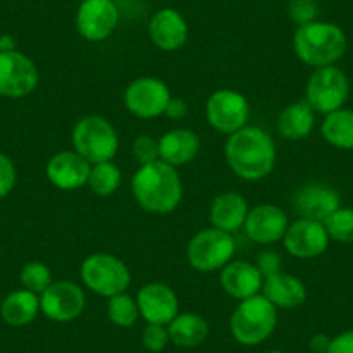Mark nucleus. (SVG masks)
I'll return each mask as SVG.
<instances>
[{
    "label": "nucleus",
    "mask_w": 353,
    "mask_h": 353,
    "mask_svg": "<svg viewBox=\"0 0 353 353\" xmlns=\"http://www.w3.org/2000/svg\"><path fill=\"white\" fill-rule=\"evenodd\" d=\"M172 99L168 85L158 77H139L128 83L123 94L127 111L141 120H152L165 114Z\"/></svg>",
    "instance_id": "10"
},
{
    "label": "nucleus",
    "mask_w": 353,
    "mask_h": 353,
    "mask_svg": "<svg viewBox=\"0 0 353 353\" xmlns=\"http://www.w3.org/2000/svg\"><path fill=\"white\" fill-rule=\"evenodd\" d=\"M148 33L151 42L165 52L182 49L189 39V25L176 9L165 8L154 12L149 21Z\"/></svg>",
    "instance_id": "19"
},
{
    "label": "nucleus",
    "mask_w": 353,
    "mask_h": 353,
    "mask_svg": "<svg viewBox=\"0 0 353 353\" xmlns=\"http://www.w3.org/2000/svg\"><path fill=\"white\" fill-rule=\"evenodd\" d=\"M142 345L148 352H163L170 345L168 327L159 324H145V327L142 329Z\"/></svg>",
    "instance_id": "33"
},
{
    "label": "nucleus",
    "mask_w": 353,
    "mask_h": 353,
    "mask_svg": "<svg viewBox=\"0 0 353 353\" xmlns=\"http://www.w3.org/2000/svg\"><path fill=\"white\" fill-rule=\"evenodd\" d=\"M327 353H353V329L331 338Z\"/></svg>",
    "instance_id": "37"
},
{
    "label": "nucleus",
    "mask_w": 353,
    "mask_h": 353,
    "mask_svg": "<svg viewBox=\"0 0 353 353\" xmlns=\"http://www.w3.org/2000/svg\"><path fill=\"white\" fill-rule=\"evenodd\" d=\"M87 185L94 194L101 198L113 196L121 185V170L113 161L96 163L90 170Z\"/></svg>",
    "instance_id": "28"
},
{
    "label": "nucleus",
    "mask_w": 353,
    "mask_h": 353,
    "mask_svg": "<svg viewBox=\"0 0 353 353\" xmlns=\"http://www.w3.org/2000/svg\"><path fill=\"white\" fill-rule=\"evenodd\" d=\"M341 206V198L332 185L314 182L298 189L293 196V208L300 219L324 222Z\"/></svg>",
    "instance_id": "18"
},
{
    "label": "nucleus",
    "mask_w": 353,
    "mask_h": 353,
    "mask_svg": "<svg viewBox=\"0 0 353 353\" xmlns=\"http://www.w3.org/2000/svg\"><path fill=\"white\" fill-rule=\"evenodd\" d=\"M288 225H290V220L281 206L263 203V205L250 208L243 229L251 243L269 246L277 241H283Z\"/></svg>",
    "instance_id": "15"
},
{
    "label": "nucleus",
    "mask_w": 353,
    "mask_h": 353,
    "mask_svg": "<svg viewBox=\"0 0 353 353\" xmlns=\"http://www.w3.org/2000/svg\"><path fill=\"white\" fill-rule=\"evenodd\" d=\"M19 283L23 290H28L40 296L54 283L52 270L42 261H28L19 274Z\"/></svg>",
    "instance_id": "30"
},
{
    "label": "nucleus",
    "mask_w": 353,
    "mask_h": 353,
    "mask_svg": "<svg viewBox=\"0 0 353 353\" xmlns=\"http://www.w3.org/2000/svg\"><path fill=\"white\" fill-rule=\"evenodd\" d=\"M223 154L229 168L239 179L246 182H258L272 173L277 149L269 132L246 125L227 137Z\"/></svg>",
    "instance_id": "1"
},
{
    "label": "nucleus",
    "mask_w": 353,
    "mask_h": 353,
    "mask_svg": "<svg viewBox=\"0 0 353 353\" xmlns=\"http://www.w3.org/2000/svg\"><path fill=\"white\" fill-rule=\"evenodd\" d=\"M16 50V42L11 35H0V52Z\"/></svg>",
    "instance_id": "40"
},
{
    "label": "nucleus",
    "mask_w": 353,
    "mask_h": 353,
    "mask_svg": "<svg viewBox=\"0 0 353 353\" xmlns=\"http://www.w3.org/2000/svg\"><path fill=\"white\" fill-rule=\"evenodd\" d=\"M205 114L213 130L223 135H232L248 125L250 103L239 90L219 88L206 101Z\"/></svg>",
    "instance_id": "9"
},
{
    "label": "nucleus",
    "mask_w": 353,
    "mask_h": 353,
    "mask_svg": "<svg viewBox=\"0 0 353 353\" xmlns=\"http://www.w3.org/2000/svg\"><path fill=\"white\" fill-rule=\"evenodd\" d=\"M106 312L108 319H110L114 325L123 329L132 327V325L137 322V319L141 317L137 301H135V298H132L127 291L108 298Z\"/></svg>",
    "instance_id": "29"
},
{
    "label": "nucleus",
    "mask_w": 353,
    "mask_h": 353,
    "mask_svg": "<svg viewBox=\"0 0 353 353\" xmlns=\"http://www.w3.org/2000/svg\"><path fill=\"white\" fill-rule=\"evenodd\" d=\"M80 277L85 288L103 298L125 293L132 283L127 263L111 253L88 254L80 265Z\"/></svg>",
    "instance_id": "6"
},
{
    "label": "nucleus",
    "mask_w": 353,
    "mask_h": 353,
    "mask_svg": "<svg viewBox=\"0 0 353 353\" xmlns=\"http://www.w3.org/2000/svg\"><path fill=\"white\" fill-rule=\"evenodd\" d=\"M321 134L325 142L338 149H353V110H336L325 114L321 125Z\"/></svg>",
    "instance_id": "27"
},
{
    "label": "nucleus",
    "mask_w": 353,
    "mask_h": 353,
    "mask_svg": "<svg viewBox=\"0 0 353 353\" xmlns=\"http://www.w3.org/2000/svg\"><path fill=\"white\" fill-rule=\"evenodd\" d=\"M329 236L324 223L308 219H298L288 225L283 237L284 250L294 258L310 260L321 256L329 248Z\"/></svg>",
    "instance_id": "14"
},
{
    "label": "nucleus",
    "mask_w": 353,
    "mask_h": 353,
    "mask_svg": "<svg viewBox=\"0 0 353 353\" xmlns=\"http://www.w3.org/2000/svg\"><path fill=\"white\" fill-rule=\"evenodd\" d=\"M135 301L145 324L168 325L179 315V296L165 283L144 284L137 291Z\"/></svg>",
    "instance_id": "16"
},
{
    "label": "nucleus",
    "mask_w": 353,
    "mask_h": 353,
    "mask_svg": "<svg viewBox=\"0 0 353 353\" xmlns=\"http://www.w3.org/2000/svg\"><path fill=\"white\" fill-rule=\"evenodd\" d=\"M307 103L310 104L315 113L329 114L345 106L350 94V81L345 71L338 66L315 68L308 77L307 87Z\"/></svg>",
    "instance_id": "8"
},
{
    "label": "nucleus",
    "mask_w": 353,
    "mask_h": 353,
    "mask_svg": "<svg viewBox=\"0 0 353 353\" xmlns=\"http://www.w3.org/2000/svg\"><path fill=\"white\" fill-rule=\"evenodd\" d=\"M293 49L307 66L324 68L338 63L346 52V35L338 25L315 21L300 25L293 37Z\"/></svg>",
    "instance_id": "3"
},
{
    "label": "nucleus",
    "mask_w": 353,
    "mask_h": 353,
    "mask_svg": "<svg viewBox=\"0 0 353 353\" xmlns=\"http://www.w3.org/2000/svg\"><path fill=\"white\" fill-rule=\"evenodd\" d=\"M261 294L276 308L291 310V308H298L305 303L307 286L300 277L281 270L279 274H274V276L263 279Z\"/></svg>",
    "instance_id": "23"
},
{
    "label": "nucleus",
    "mask_w": 353,
    "mask_h": 353,
    "mask_svg": "<svg viewBox=\"0 0 353 353\" xmlns=\"http://www.w3.org/2000/svg\"><path fill=\"white\" fill-rule=\"evenodd\" d=\"M132 154H134L135 161L141 165H148V163L158 161L159 159V141L152 135L142 134L132 144Z\"/></svg>",
    "instance_id": "32"
},
{
    "label": "nucleus",
    "mask_w": 353,
    "mask_h": 353,
    "mask_svg": "<svg viewBox=\"0 0 353 353\" xmlns=\"http://www.w3.org/2000/svg\"><path fill=\"white\" fill-rule=\"evenodd\" d=\"M322 223L327 230L329 239L345 244L353 243V208L339 206Z\"/></svg>",
    "instance_id": "31"
},
{
    "label": "nucleus",
    "mask_w": 353,
    "mask_h": 353,
    "mask_svg": "<svg viewBox=\"0 0 353 353\" xmlns=\"http://www.w3.org/2000/svg\"><path fill=\"white\" fill-rule=\"evenodd\" d=\"M277 308L263 294L239 301L230 317V334L239 345L256 346L274 334Z\"/></svg>",
    "instance_id": "4"
},
{
    "label": "nucleus",
    "mask_w": 353,
    "mask_h": 353,
    "mask_svg": "<svg viewBox=\"0 0 353 353\" xmlns=\"http://www.w3.org/2000/svg\"><path fill=\"white\" fill-rule=\"evenodd\" d=\"M236 253V241L232 234L210 227L201 229L191 237L188 244V261L198 272L208 274L222 270Z\"/></svg>",
    "instance_id": "7"
},
{
    "label": "nucleus",
    "mask_w": 353,
    "mask_h": 353,
    "mask_svg": "<svg viewBox=\"0 0 353 353\" xmlns=\"http://www.w3.org/2000/svg\"><path fill=\"white\" fill-rule=\"evenodd\" d=\"M92 165L77 151H61L47 161V181L61 191H77L88 182Z\"/></svg>",
    "instance_id": "17"
},
{
    "label": "nucleus",
    "mask_w": 353,
    "mask_h": 353,
    "mask_svg": "<svg viewBox=\"0 0 353 353\" xmlns=\"http://www.w3.org/2000/svg\"><path fill=\"white\" fill-rule=\"evenodd\" d=\"M87 305L85 291L74 281H54L40 294V312L54 322H71L80 317Z\"/></svg>",
    "instance_id": "13"
},
{
    "label": "nucleus",
    "mask_w": 353,
    "mask_h": 353,
    "mask_svg": "<svg viewBox=\"0 0 353 353\" xmlns=\"http://www.w3.org/2000/svg\"><path fill=\"white\" fill-rule=\"evenodd\" d=\"M159 141V159L181 168L196 159L201 151V139L191 128H172Z\"/></svg>",
    "instance_id": "21"
},
{
    "label": "nucleus",
    "mask_w": 353,
    "mask_h": 353,
    "mask_svg": "<svg viewBox=\"0 0 353 353\" xmlns=\"http://www.w3.org/2000/svg\"><path fill=\"white\" fill-rule=\"evenodd\" d=\"M73 151L83 156L90 165L113 161L120 148L117 128L108 118L99 114H88L74 123L71 132Z\"/></svg>",
    "instance_id": "5"
},
{
    "label": "nucleus",
    "mask_w": 353,
    "mask_h": 353,
    "mask_svg": "<svg viewBox=\"0 0 353 353\" xmlns=\"http://www.w3.org/2000/svg\"><path fill=\"white\" fill-rule=\"evenodd\" d=\"M315 127V111L307 101L291 103L277 118V132L286 141H303Z\"/></svg>",
    "instance_id": "24"
},
{
    "label": "nucleus",
    "mask_w": 353,
    "mask_h": 353,
    "mask_svg": "<svg viewBox=\"0 0 353 353\" xmlns=\"http://www.w3.org/2000/svg\"><path fill=\"white\" fill-rule=\"evenodd\" d=\"M39 68L18 50L0 52V96L23 99L39 87Z\"/></svg>",
    "instance_id": "11"
},
{
    "label": "nucleus",
    "mask_w": 353,
    "mask_h": 353,
    "mask_svg": "<svg viewBox=\"0 0 353 353\" xmlns=\"http://www.w3.org/2000/svg\"><path fill=\"white\" fill-rule=\"evenodd\" d=\"M288 12H290L291 19H293L298 26L305 25V23L315 21L319 14L317 0H290Z\"/></svg>",
    "instance_id": "34"
},
{
    "label": "nucleus",
    "mask_w": 353,
    "mask_h": 353,
    "mask_svg": "<svg viewBox=\"0 0 353 353\" xmlns=\"http://www.w3.org/2000/svg\"><path fill=\"white\" fill-rule=\"evenodd\" d=\"M120 11L114 0H81L78 6L74 25L81 39L87 42H104L117 30Z\"/></svg>",
    "instance_id": "12"
},
{
    "label": "nucleus",
    "mask_w": 353,
    "mask_h": 353,
    "mask_svg": "<svg viewBox=\"0 0 353 353\" xmlns=\"http://www.w3.org/2000/svg\"><path fill=\"white\" fill-rule=\"evenodd\" d=\"M248 213H250L248 199L239 192L225 191L215 196L210 205V222L215 229L234 234L243 229Z\"/></svg>",
    "instance_id": "22"
},
{
    "label": "nucleus",
    "mask_w": 353,
    "mask_h": 353,
    "mask_svg": "<svg viewBox=\"0 0 353 353\" xmlns=\"http://www.w3.org/2000/svg\"><path fill=\"white\" fill-rule=\"evenodd\" d=\"M269 353H284V352H281V350H272V352H269Z\"/></svg>",
    "instance_id": "41"
},
{
    "label": "nucleus",
    "mask_w": 353,
    "mask_h": 353,
    "mask_svg": "<svg viewBox=\"0 0 353 353\" xmlns=\"http://www.w3.org/2000/svg\"><path fill=\"white\" fill-rule=\"evenodd\" d=\"M329 345H331V338L322 334V332L314 334L310 338V341H308V346H310L312 353H327Z\"/></svg>",
    "instance_id": "39"
},
{
    "label": "nucleus",
    "mask_w": 353,
    "mask_h": 353,
    "mask_svg": "<svg viewBox=\"0 0 353 353\" xmlns=\"http://www.w3.org/2000/svg\"><path fill=\"white\" fill-rule=\"evenodd\" d=\"M18 181V170H16L14 161L8 154L0 152V199L8 198L16 188Z\"/></svg>",
    "instance_id": "35"
},
{
    "label": "nucleus",
    "mask_w": 353,
    "mask_h": 353,
    "mask_svg": "<svg viewBox=\"0 0 353 353\" xmlns=\"http://www.w3.org/2000/svg\"><path fill=\"white\" fill-rule=\"evenodd\" d=\"M256 269L260 270V274L263 276V279L274 276V274H279L281 267H283V261H281V254L276 253L272 250H263L256 254Z\"/></svg>",
    "instance_id": "36"
},
{
    "label": "nucleus",
    "mask_w": 353,
    "mask_h": 353,
    "mask_svg": "<svg viewBox=\"0 0 353 353\" xmlns=\"http://www.w3.org/2000/svg\"><path fill=\"white\" fill-rule=\"evenodd\" d=\"M40 314V296L28 290L9 293L0 303V317L11 327L32 324Z\"/></svg>",
    "instance_id": "25"
},
{
    "label": "nucleus",
    "mask_w": 353,
    "mask_h": 353,
    "mask_svg": "<svg viewBox=\"0 0 353 353\" xmlns=\"http://www.w3.org/2000/svg\"><path fill=\"white\" fill-rule=\"evenodd\" d=\"M220 286L230 298L243 301L261 293L263 276L251 261L232 260L220 270Z\"/></svg>",
    "instance_id": "20"
},
{
    "label": "nucleus",
    "mask_w": 353,
    "mask_h": 353,
    "mask_svg": "<svg viewBox=\"0 0 353 353\" xmlns=\"http://www.w3.org/2000/svg\"><path fill=\"white\" fill-rule=\"evenodd\" d=\"M132 194L142 210L166 215L179 208L184 198V185L179 168L163 159L141 165L132 176Z\"/></svg>",
    "instance_id": "2"
},
{
    "label": "nucleus",
    "mask_w": 353,
    "mask_h": 353,
    "mask_svg": "<svg viewBox=\"0 0 353 353\" xmlns=\"http://www.w3.org/2000/svg\"><path fill=\"white\" fill-rule=\"evenodd\" d=\"M188 104H185L184 99H181V97H172L168 106H166L165 117L172 118V120H184L188 117Z\"/></svg>",
    "instance_id": "38"
},
{
    "label": "nucleus",
    "mask_w": 353,
    "mask_h": 353,
    "mask_svg": "<svg viewBox=\"0 0 353 353\" xmlns=\"http://www.w3.org/2000/svg\"><path fill=\"white\" fill-rule=\"evenodd\" d=\"M170 343L181 346V348H196L210 334V325L203 315L194 314V312H184L176 315L168 325Z\"/></svg>",
    "instance_id": "26"
}]
</instances>
